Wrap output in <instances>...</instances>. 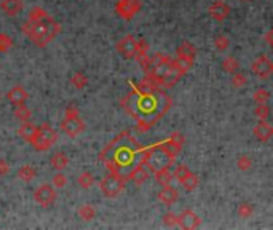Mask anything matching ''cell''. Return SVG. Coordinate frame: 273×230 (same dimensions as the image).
Wrapping results in <instances>:
<instances>
[{
    "label": "cell",
    "mask_w": 273,
    "mask_h": 230,
    "mask_svg": "<svg viewBox=\"0 0 273 230\" xmlns=\"http://www.w3.org/2000/svg\"><path fill=\"white\" fill-rule=\"evenodd\" d=\"M133 91L121 101V107L136 121L139 133L147 131L171 109L172 101L160 86H155L147 78L139 83H131Z\"/></svg>",
    "instance_id": "6da1fadb"
},
{
    "label": "cell",
    "mask_w": 273,
    "mask_h": 230,
    "mask_svg": "<svg viewBox=\"0 0 273 230\" xmlns=\"http://www.w3.org/2000/svg\"><path fill=\"white\" fill-rule=\"evenodd\" d=\"M144 157L146 147L141 146L129 129H125L101 150L99 160L106 165L110 174L129 181V174L138 165L144 163Z\"/></svg>",
    "instance_id": "7a4b0ae2"
},
{
    "label": "cell",
    "mask_w": 273,
    "mask_h": 230,
    "mask_svg": "<svg viewBox=\"0 0 273 230\" xmlns=\"http://www.w3.org/2000/svg\"><path fill=\"white\" fill-rule=\"evenodd\" d=\"M184 141H185L184 136L176 131L171 134L169 139L146 147V157H144L146 168L152 172H157L164 168H171V165L176 162V157L181 152Z\"/></svg>",
    "instance_id": "3957f363"
},
{
    "label": "cell",
    "mask_w": 273,
    "mask_h": 230,
    "mask_svg": "<svg viewBox=\"0 0 273 230\" xmlns=\"http://www.w3.org/2000/svg\"><path fill=\"white\" fill-rule=\"evenodd\" d=\"M23 32L31 39L37 47H47L56 35L61 32V24L53 19L50 14H45L43 18L26 21L23 24Z\"/></svg>",
    "instance_id": "277c9868"
},
{
    "label": "cell",
    "mask_w": 273,
    "mask_h": 230,
    "mask_svg": "<svg viewBox=\"0 0 273 230\" xmlns=\"http://www.w3.org/2000/svg\"><path fill=\"white\" fill-rule=\"evenodd\" d=\"M56 141H57L56 129L50 123H42L40 126H37V133H35L31 144L34 146L35 150H39V152H45V150H50L53 147V144Z\"/></svg>",
    "instance_id": "5b68a950"
},
{
    "label": "cell",
    "mask_w": 273,
    "mask_h": 230,
    "mask_svg": "<svg viewBox=\"0 0 273 230\" xmlns=\"http://www.w3.org/2000/svg\"><path fill=\"white\" fill-rule=\"evenodd\" d=\"M125 185H126V181H123V179H120L113 174L106 176L99 181V189L104 193V197H107V198L118 197L120 193L125 190Z\"/></svg>",
    "instance_id": "8992f818"
},
{
    "label": "cell",
    "mask_w": 273,
    "mask_h": 230,
    "mask_svg": "<svg viewBox=\"0 0 273 230\" xmlns=\"http://www.w3.org/2000/svg\"><path fill=\"white\" fill-rule=\"evenodd\" d=\"M85 121L80 118V115H64V120L61 121L62 133L69 138H77L78 134L85 131Z\"/></svg>",
    "instance_id": "52a82bcc"
},
{
    "label": "cell",
    "mask_w": 273,
    "mask_h": 230,
    "mask_svg": "<svg viewBox=\"0 0 273 230\" xmlns=\"http://www.w3.org/2000/svg\"><path fill=\"white\" fill-rule=\"evenodd\" d=\"M141 10V0H118L115 5V13L121 19L129 21L133 19Z\"/></svg>",
    "instance_id": "ba28073f"
},
{
    "label": "cell",
    "mask_w": 273,
    "mask_h": 230,
    "mask_svg": "<svg viewBox=\"0 0 273 230\" xmlns=\"http://www.w3.org/2000/svg\"><path fill=\"white\" fill-rule=\"evenodd\" d=\"M34 200L37 201L40 206H52L56 201V190L53 185L50 184H42L39 185L34 192Z\"/></svg>",
    "instance_id": "9c48e42d"
},
{
    "label": "cell",
    "mask_w": 273,
    "mask_h": 230,
    "mask_svg": "<svg viewBox=\"0 0 273 230\" xmlns=\"http://www.w3.org/2000/svg\"><path fill=\"white\" fill-rule=\"evenodd\" d=\"M251 69H253V72L259 78H262V80H267V78L273 74V62L265 55H261V56L254 59Z\"/></svg>",
    "instance_id": "30bf717a"
},
{
    "label": "cell",
    "mask_w": 273,
    "mask_h": 230,
    "mask_svg": "<svg viewBox=\"0 0 273 230\" xmlns=\"http://www.w3.org/2000/svg\"><path fill=\"white\" fill-rule=\"evenodd\" d=\"M117 52L125 58V59H133L136 56V39L133 35H125L117 43Z\"/></svg>",
    "instance_id": "8fae6325"
},
{
    "label": "cell",
    "mask_w": 273,
    "mask_h": 230,
    "mask_svg": "<svg viewBox=\"0 0 273 230\" xmlns=\"http://www.w3.org/2000/svg\"><path fill=\"white\" fill-rule=\"evenodd\" d=\"M179 219V227L187 229V230H192V229H197L201 224V219L198 218V214H195L192 210H185L181 213V216H177Z\"/></svg>",
    "instance_id": "7c38bea8"
},
{
    "label": "cell",
    "mask_w": 273,
    "mask_h": 230,
    "mask_svg": "<svg viewBox=\"0 0 273 230\" xmlns=\"http://www.w3.org/2000/svg\"><path fill=\"white\" fill-rule=\"evenodd\" d=\"M208 11H210V16L216 21H225L230 16V6L225 2H222V0L213 2Z\"/></svg>",
    "instance_id": "4fadbf2b"
},
{
    "label": "cell",
    "mask_w": 273,
    "mask_h": 230,
    "mask_svg": "<svg viewBox=\"0 0 273 230\" xmlns=\"http://www.w3.org/2000/svg\"><path fill=\"white\" fill-rule=\"evenodd\" d=\"M253 131H254V136H256L257 141L267 142V141H270V138L273 136V126L269 123L267 120H259V123L254 126Z\"/></svg>",
    "instance_id": "5bb4252c"
},
{
    "label": "cell",
    "mask_w": 273,
    "mask_h": 230,
    "mask_svg": "<svg viewBox=\"0 0 273 230\" xmlns=\"http://www.w3.org/2000/svg\"><path fill=\"white\" fill-rule=\"evenodd\" d=\"M27 98H29L27 91L23 88V86H19V85L13 86V88L8 93H6V99H8L14 107L24 104L26 101H27Z\"/></svg>",
    "instance_id": "9a60e30c"
},
{
    "label": "cell",
    "mask_w": 273,
    "mask_h": 230,
    "mask_svg": "<svg viewBox=\"0 0 273 230\" xmlns=\"http://www.w3.org/2000/svg\"><path fill=\"white\" fill-rule=\"evenodd\" d=\"M157 198L160 200L162 203H164V205L171 206V205H174L176 201H177V198H179V193H177V190H176L172 185H164L163 189H162L160 192H158Z\"/></svg>",
    "instance_id": "2e32d148"
},
{
    "label": "cell",
    "mask_w": 273,
    "mask_h": 230,
    "mask_svg": "<svg viewBox=\"0 0 273 230\" xmlns=\"http://www.w3.org/2000/svg\"><path fill=\"white\" fill-rule=\"evenodd\" d=\"M0 8L5 11V14H8V16H16L18 13L23 11L24 2L23 0H2V2H0Z\"/></svg>",
    "instance_id": "e0dca14e"
},
{
    "label": "cell",
    "mask_w": 273,
    "mask_h": 230,
    "mask_svg": "<svg viewBox=\"0 0 273 230\" xmlns=\"http://www.w3.org/2000/svg\"><path fill=\"white\" fill-rule=\"evenodd\" d=\"M176 55H177L176 58H182V59L193 61V59H195V56H197V50H195V47L192 45V43L184 42V43H181V45L177 47Z\"/></svg>",
    "instance_id": "ac0fdd59"
},
{
    "label": "cell",
    "mask_w": 273,
    "mask_h": 230,
    "mask_svg": "<svg viewBox=\"0 0 273 230\" xmlns=\"http://www.w3.org/2000/svg\"><path fill=\"white\" fill-rule=\"evenodd\" d=\"M149 177H150V174H149V171L144 168V163L138 165V167L133 170L131 174H129V179H131L136 185H142L144 182H147Z\"/></svg>",
    "instance_id": "d6986e66"
},
{
    "label": "cell",
    "mask_w": 273,
    "mask_h": 230,
    "mask_svg": "<svg viewBox=\"0 0 273 230\" xmlns=\"http://www.w3.org/2000/svg\"><path fill=\"white\" fill-rule=\"evenodd\" d=\"M35 133H37V126H35L34 123H31V120H29V121H23V125H21L19 129H18V134L26 142H31L34 139Z\"/></svg>",
    "instance_id": "ffe728a7"
},
{
    "label": "cell",
    "mask_w": 273,
    "mask_h": 230,
    "mask_svg": "<svg viewBox=\"0 0 273 230\" xmlns=\"http://www.w3.org/2000/svg\"><path fill=\"white\" fill-rule=\"evenodd\" d=\"M67 163H69V158L64 152H56L50 158V165H52V168H55L56 171H62L67 167Z\"/></svg>",
    "instance_id": "44dd1931"
},
{
    "label": "cell",
    "mask_w": 273,
    "mask_h": 230,
    "mask_svg": "<svg viewBox=\"0 0 273 230\" xmlns=\"http://www.w3.org/2000/svg\"><path fill=\"white\" fill-rule=\"evenodd\" d=\"M155 174V181L160 184V185H171L172 182V179H174V174L171 172L169 168H164V170H160V171H157L154 172Z\"/></svg>",
    "instance_id": "7402d4cb"
},
{
    "label": "cell",
    "mask_w": 273,
    "mask_h": 230,
    "mask_svg": "<svg viewBox=\"0 0 273 230\" xmlns=\"http://www.w3.org/2000/svg\"><path fill=\"white\" fill-rule=\"evenodd\" d=\"M35 176H37V171H35V168L31 167V165H23V167L18 170V177L24 182L34 181Z\"/></svg>",
    "instance_id": "603a6c76"
},
{
    "label": "cell",
    "mask_w": 273,
    "mask_h": 230,
    "mask_svg": "<svg viewBox=\"0 0 273 230\" xmlns=\"http://www.w3.org/2000/svg\"><path fill=\"white\" fill-rule=\"evenodd\" d=\"M198 184H200V177L197 174H193L192 171L181 181V185L184 187V190H187V192L195 190L197 187H198Z\"/></svg>",
    "instance_id": "cb8c5ba5"
},
{
    "label": "cell",
    "mask_w": 273,
    "mask_h": 230,
    "mask_svg": "<svg viewBox=\"0 0 273 230\" xmlns=\"http://www.w3.org/2000/svg\"><path fill=\"white\" fill-rule=\"evenodd\" d=\"M78 216L83 219V221H86V222H90V221H93L96 218V210H95V206L93 205H83L80 210H78Z\"/></svg>",
    "instance_id": "d4e9b609"
},
{
    "label": "cell",
    "mask_w": 273,
    "mask_h": 230,
    "mask_svg": "<svg viewBox=\"0 0 273 230\" xmlns=\"http://www.w3.org/2000/svg\"><path fill=\"white\" fill-rule=\"evenodd\" d=\"M70 83L75 86L77 90H83L86 85H88V77H86L83 72H75L70 78Z\"/></svg>",
    "instance_id": "484cf974"
},
{
    "label": "cell",
    "mask_w": 273,
    "mask_h": 230,
    "mask_svg": "<svg viewBox=\"0 0 273 230\" xmlns=\"http://www.w3.org/2000/svg\"><path fill=\"white\" fill-rule=\"evenodd\" d=\"M31 115H32L31 109L24 104L16 106V109H14V117H16L19 121H29L31 120Z\"/></svg>",
    "instance_id": "4316f807"
},
{
    "label": "cell",
    "mask_w": 273,
    "mask_h": 230,
    "mask_svg": "<svg viewBox=\"0 0 273 230\" xmlns=\"http://www.w3.org/2000/svg\"><path fill=\"white\" fill-rule=\"evenodd\" d=\"M238 67H240V64L233 56H227L225 59L222 61V69L228 72V74H235V72L238 70Z\"/></svg>",
    "instance_id": "83f0119b"
},
{
    "label": "cell",
    "mask_w": 273,
    "mask_h": 230,
    "mask_svg": "<svg viewBox=\"0 0 273 230\" xmlns=\"http://www.w3.org/2000/svg\"><path fill=\"white\" fill-rule=\"evenodd\" d=\"M78 185L82 187V189H90V187L95 184V176L91 174V172H88V171H85V172H82L80 176H78Z\"/></svg>",
    "instance_id": "f1b7e54d"
},
{
    "label": "cell",
    "mask_w": 273,
    "mask_h": 230,
    "mask_svg": "<svg viewBox=\"0 0 273 230\" xmlns=\"http://www.w3.org/2000/svg\"><path fill=\"white\" fill-rule=\"evenodd\" d=\"M253 99H254L256 104H265V103H269V99H270V91H269L267 88H259V90L254 91Z\"/></svg>",
    "instance_id": "f546056e"
},
{
    "label": "cell",
    "mask_w": 273,
    "mask_h": 230,
    "mask_svg": "<svg viewBox=\"0 0 273 230\" xmlns=\"http://www.w3.org/2000/svg\"><path fill=\"white\" fill-rule=\"evenodd\" d=\"M254 115L259 118V120H267L270 117V107L269 104H257L256 109H254Z\"/></svg>",
    "instance_id": "4dcf8cb0"
},
{
    "label": "cell",
    "mask_w": 273,
    "mask_h": 230,
    "mask_svg": "<svg viewBox=\"0 0 273 230\" xmlns=\"http://www.w3.org/2000/svg\"><path fill=\"white\" fill-rule=\"evenodd\" d=\"M253 213H254V208H253V205H249V203H241V205H238V208H236V214H238L241 219L251 218Z\"/></svg>",
    "instance_id": "1f68e13d"
},
{
    "label": "cell",
    "mask_w": 273,
    "mask_h": 230,
    "mask_svg": "<svg viewBox=\"0 0 273 230\" xmlns=\"http://www.w3.org/2000/svg\"><path fill=\"white\" fill-rule=\"evenodd\" d=\"M11 45H13V40H11L10 35L0 32V55L8 52V50L11 48Z\"/></svg>",
    "instance_id": "d6a6232c"
},
{
    "label": "cell",
    "mask_w": 273,
    "mask_h": 230,
    "mask_svg": "<svg viewBox=\"0 0 273 230\" xmlns=\"http://www.w3.org/2000/svg\"><path fill=\"white\" fill-rule=\"evenodd\" d=\"M66 184H67V177H66V174H62L61 171L56 172L52 179V185L55 187V189H62V187H66Z\"/></svg>",
    "instance_id": "836d02e7"
},
{
    "label": "cell",
    "mask_w": 273,
    "mask_h": 230,
    "mask_svg": "<svg viewBox=\"0 0 273 230\" xmlns=\"http://www.w3.org/2000/svg\"><path fill=\"white\" fill-rule=\"evenodd\" d=\"M236 167H238V170H241V171H248L251 167H253V160H251L248 155H240L238 158H236Z\"/></svg>",
    "instance_id": "e575fe53"
},
{
    "label": "cell",
    "mask_w": 273,
    "mask_h": 230,
    "mask_svg": "<svg viewBox=\"0 0 273 230\" xmlns=\"http://www.w3.org/2000/svg\"><path fill=\"white\" fill-rule=\"evenodd\" d=\"M214 45H216V48L219 50V52H225V50L228 48V45H230V40H228L227 35H218L216 40H214Z\"/></svg>",
    "instance_id": "d590c367"
},
{
    "label": "cell",
    "mask_w": 273,
    "mask_h": 230,
    "mask_svg": "<svg viewBox=\"0 0 273 230\" xmlns=\"http://www.w3.org/2000/svg\"><path fill=\"white\" fill-rule=\"evenodd\" d=\"M190 172V170H189V167H185V165H177L176 167V170H174V172H172V174H174V177L177 179L179 182L182 181V179L189 174Z\"/></svg>",
    "instance_id": "8d00e7d4"
},
{
    "label": "cell",
    "mask_w": 273,
    "mask_h": 230,
    "mask_svg": "<svg viewBox=\"0 0 273 230\" xmlns=\"http://www.w3.org/2000/svg\"><path fill=\"white\" fill-rule=\"evenodd\" d=\"M149 52V43L141 39V40H136V56H142V55H147ZM134 56V58H136Z\"/></svg>",
    "instance_id": "74e56055"
},
{
    "label": "cell",
    "mask_w": 273,
    "mask_h": 230,
    "mask_svg": "<svg viewBox=\"0 0 273 230\" xmlns=\"http://www.w3.org/2000/svg\"><path fill=\"white\" fill-rule=\"evenodd\" d=\"M163 224L168 226V227H176L179 224V219L174 213H166L163 216Z\"/></svg>",
    "instance_id": "f35d334b"
},
{
    "label": "cell",
    "mask_w": 273,
    "mask_h": 230,
    "mask_svg": "<svg viewBox=\"0 0 273 230\" xmlns=\"http://www.w3.org/2000/svg\"><path fill=\"white\" fill-rule=\"evenodd\" d=\"M248 83V78L244 77L243 74H233V78H232V85L235 86V88H243L244 85Z\"/></svg>",
    "instance_id": "ab89813d"
},
{
    "label": "cell",
    "mask_w": 273,
    "mask_h": 230,
    "mask_svg": "<svg viewBox=\"0 0 273 230\" xmlns=\"http://www.w3.org/2000/svg\"><path fill=\"white\" fill-rule=\"evenodd\" d=\"M10 172V163L5 158H0V176H6Z\"/></svg>",
    "instance_id": "60d3db41"
},
{
    "label": "cell",
    "mask_w": 273,
    "mask_h": 230,
    "mask_svg": "<svg viewBox=\"0 0 273 230\" xmlns=\"http://www.w3.org/2000/svg\"><path fill=\"white\" fill-rule=\"evenodd\" d=\"M66 115H80V114H78V109L74 104H69L66 109Z\"/></svg>",
    "instance_id": "b9f144b4"
},
{
    "label": "cell",
    "mask_w": 273,
    "mask_h": 230,
    "mask_svg": "<svg viewBox=\"0 0 273 230\" xmlns=\"http://www.w3.org/2000/svg\"><path fill=\"white\" fill-rule=\"evenodd\" d=\"M272 39H273V31H269V32H267V35H265V40H267V43H269L270 47H272V43H273V40H272Z\"/></svg>",
    "instance_id": "7bdbcfd3"
},
{
    "label": "cell",
    "mask_w": 273,
    "mask_h": 230,
    "mask_svg": "<svg viewBox=\"0 0 273 230\" xmlns=\"http://www.w3.org/2000/svg\"><path fill=\"white\" fill-rule=\"evenodd\" d=\"M241 2H251V0H241Z\"/></svg>",
    "instance_id": "ee69618b"
}]
</instances>
